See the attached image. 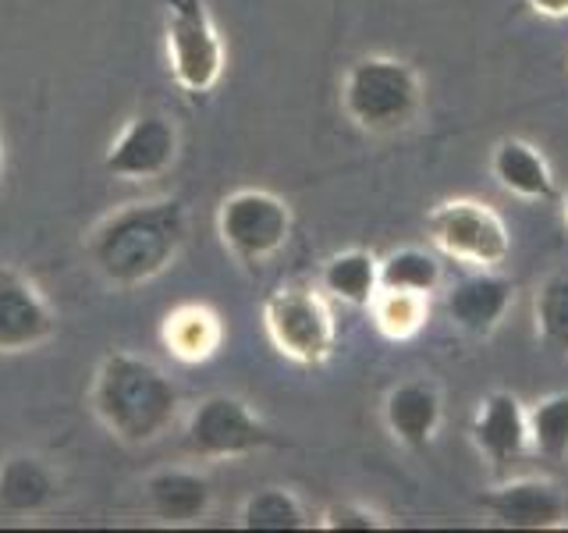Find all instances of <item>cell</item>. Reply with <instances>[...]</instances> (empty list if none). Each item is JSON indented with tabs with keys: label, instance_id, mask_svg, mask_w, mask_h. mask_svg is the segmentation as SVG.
Masks as SVG:
<instances>
[{
	"label": "cell",
	"instance_id": "7c38bea8",
	"mask_svg": "<svg viewBox=\"0 0 568 533\" xmlns=\"http://www.w3.org/2000/svg\"><path fill=\"white\" fill-rule=\"evenodd\" d=\"M479 509L490 515L494 526L505 530H561L568 523L565 494L544 476H519L487 491Z\"/></svg>",
	"mask_w": 568,
	"mask_h": 533
},
{
	"label": "cell",
	"instance_id": "cb8c5ba5",
	"mask_svg": "<svg viewBox=\"0 0 568 533\" xmlns=\"http://www.w3.org/2000/svg\"><path fill=\"white\" fill-rule=\"evenodd\" d=\"M532 328L555 352H568V271H555L540 281L532 295Z\"/></svg>",
	"mask_w": 568,
	"mask_h": 533
},
{
	"label": "cell",
	"instance_id": "4316f807",
	"mask_svg": "<svg viewBox=\"0 0 568 533\" xmlns=\"http://www.w3.org/2000/svg\"><path fill=\"white\" fill-rule=\"evenodd\" d=\"M561 221H565V228H568V192L561 195Z\"/></svg>",
	"mask_w": 568,
	"mask_h": 533
},
{
	"label": "cell",
	"instance_id": "6da1fadb",
	"mask_svg": "<svg viewBox=\"0 0 568 533\" xmlns=\"http://www.w3.org/2000/svg\"><path fill=\"white\" fill-rule=\"evenodd\" d=\"M189 242V207L178 195L114 207L85 231V260L111 289L132 292L168 274Z\"/></svg>",
	"mask_w": 568,
	"mask_h": 533
},
{
	"label": "cell",
	"instance_id": "484cf974",
	"mask_svg": "<svg viewBox=\"0 0 568 533\" xmlns=\"http://www.w3.org/2000/svg\"><path fill=\"white\" fill-rule=\"evenodd\" d=\"M526 4L540 18H550V22H561V18H568V0H526Z\"/></svg>",
	"mask_w": 568,
	"mask_h": 533
},
{
	"label": "cell",
	"instance_id": "4fadbf2b",
	"mask_svg": "<svg viewBox=\"0 0 568 533\" xmlns=\"http://www.w3.org/2000/svg\"><path fill=\"white\" fill-rule=\"evenodd\" d=\"M469 441L490 466L519 462L529 452V405L511 391H490L473 413Z\"/></svg>",
	"mask_w": 568,
	"mask_h": 533
},
{
	"label": "cell",
	"instance_id": "603a6c76",
	"mask_svg": "<svg viewBox=\"0 0 568 533\" xmlns=\"http://www.w3.org/2000/svg\"><path fill=\"white\" fill-rule=\"evenodd\" d=\"M529 452L544 462L568 459V391H555L529 405Z\"/></svg>",
	"mask_w": 568,
	"mask_h": 533
},
{
	"label": "cell",
	"instance_id": "5b68a950",
	"mask_svg": "<svg viewBox=\"0 0 568 533\" xmlns=\"http://www.w3.org/2000/svg\"><path fill=\"white\" fill-rule=\"evenodd\" d=\"M164 53L182 93L206 97L217 89L227 68V47L206 0H164Z\"/></svg>",
	"mask_w": 568,
	"mask_h": 533
},
{
	"label": "cell",
	"instance_id": "9c48e42d",
	"mask_svg": "<svg viewBox=\"0 0 568 533\" xmlns=\"http://www.w3.org/2000/svg\"><path fill=\"white\" fill-rule=\"evenodd\" d=\"M178 150H182V132L174 118L142 111L124 121L111 139L103 153V171L118 182H156L178 164Z\"/></svg>",
	"mask_w": 568,
	"mask_h": 533
},
{
	"label": "cell",
	"instance_id": "44dd1931",
	"mask_svg": "<svg viewBox=\"0 0 568 533\" xmlns=\"http://www.w3.org/2000/svg\"><path fill=\"white\" fill-rule=\"evenodd\" d=\"M444 284V263L423 245H402L381 260V289L434 295Z\"/></svg>",
	"mask_w": 568,
	"mask_h": 533
},
{
	"label": "cell",
	"instance_id": "8fae6325",
	"mask_svg": "<svg viewBox=\"0 0 568 533\" xmlns=\"http://www.w3.org/2000/svg\"><path fill=\"white\" fill-rule=\"evenodd\" d=\"M515 302V281L505 278L497 266H473L466 278H458L448 292H444V313L452 324L484 342L497 328L505 324V316Z\"/></svg>",
	"mask_w": 568,
	"mask_h": 533
},
{
	"label": "cell",
	"instance_id": "ac0fdd59",
	"mask_svg": "<svg viewBox=\"0 0 568 533\" xmlns=\"http://www.w3.org/2000/svg\"><path fill=\"white\" fill-rule=\"evenodd\" d=\"M160 342L174 355L178 363L185 366H200L217 355L224 345V324L217 310L203 306V302H185L164 316L160 324Z\"/></svg>",
	"mask_w": 568,
	"mask_h": 533
},
{
	"label": "cell",
	"instance_id": "30bf717a",
	"mask_svg": "<svg viewBox=\"0 0 568 533\" xmlns=\"http://www.w3.org/2000/svg\"><path fill=\"white\" fill-rule=\"evenodd\" d=\"M58 334V310L26 271L0 263V355H22Z\"/></svg>",
	"mask_w": 568,
	"mask_h": 533
},
{
	"label": "cell",
	"instance_id": "83f0119b",
	"mask_svg": "<svg viewBox=\"0 0 568 533\" xmlns=\"http://www.w3.org/2000/svg\"><path fill=\"white\" fill-rule=\"evenodd\" d=\"M0 178H4V139H0Z\"/></svg>",
	"mask_w": 568,
	"mask_h": 533
},
{
	"label": "cell",
	"instance_id": "d6986e66",
	"mask_svg": "<svg viewBox=\"0 0 568 533\" xmlns=\"http://www.w3.org/2000/svg\"><path fill=\"white\" fill-rule=\"evenodd\" d=\"M320 289L331 302H342L348 310H369L381 292V257L363 245L342 249L320 266Z\"/></svg>",
	"mask_w": 568,
	"mask_h": 533
},
{
	"label": "cell",
	"instance_id": "52a82bcc",
	"mask_svg": "<svg viewBox=\"0 0 568 533\" xmlns=\"http://www.w3.org/2000/svg\"><path fill=\"white\" fill-rule=\"evenodd\" d=\"M185 444L203 462H239L271 449L274 431L245 399L213 391L189 409Z\"/></svg>",
	"mask_w": 568,
	"mask_h": 533
},
{
	"label": "cell",
	"instance_id": "e0dca14e",
	"mask_svg": "<svg viewBox=\"0 0 568 533\" xmlns=\"http://www.w3.org/2000/svg\"><path fill=\"white\" fill-rule=\"evenodd\" d=\"M58 470L43 455L14 452L0 462V512L36 515L58 497Z\"/></svg>",
	"mask_w": 568,
	"mask_h": 533
},
{
	"label": "cell",
	"instance_id": "2e32d148",
	"mask_svg": "<svg viewBox=\"0 0 568 533\" xmlns=\"http://www.w3.org/2000/svg\"><path fill=\"white\" fill-rule=\"evenodd\" d=\"M490 178L497 182V189H505L508 195L526 203H547L558 192L555 168H550L544 150L515 135L501 139L490 150Z\"/></svg>",
	"mask_w": 568,
	"mask_h": 533
},
{
	"label": "cell",
	"instance_id": "7a4b0ae2",
	"mask_svg": "<svg viewBox=\"0 0 568 533\" xmlns=\"http://www.w3.org/2000/svg\"><path fill=\"white\" fill-rule=\"evenodd\" d=\"M178 405H182V395L171 373L139 352L118 349L103 355L89 384V409L97 423L114 441L132 444V449L164 438L178 420Z\"/></svg>",
	"mask_w": 568,
	"mask_h": 533
},
{
	"label": "cell",
	"instance_id": "277c9868",
	"mask_svg": "<svg viewBox=\"0 0 568 533\" xmlns=\"http://www.w3.org/2000/svg\"><path fill=\"white\" fill-rule=\"evenodd\" d=\"M263 331L295 366L316 370L337 352V316L320 284L284 281L263 299Z\"/></svg>",
	"mask_w": 568,
	"mask_h": 533
},
{
	"label": "cell",
	"instance_id": "8992f818",
	"mask_svg": "<svg viewBox=\"0 0 568 533\" xmlns=\"http://www.w3.org/2000/svg\"><path fill=\"white\" fill-rule=\"evenodd\" d=\"M292 207L271 189H235L217 207L221 245L245 266L274 260L292 239Z\"/></svg>",
	"mask_w": 568,
	"mask_h": 533
},
{
	"label": "cell",
	"instance_id": "d4e9b609",
	"mask_svg": "<svg viewBox=\"0 0 568 533\" xmlns=\"http://www.w3.org/2000/svg\"><path fill=\"white\" fill-rule=\"evenodd\" d=\"M320 526L324 530H355V533H369V530H387V515L381 509H373L366 502H334L320 512Z\"/></svg>",
	"mask_w": 568,
	"mask_h": 533
},
{
	"label": "cell",
	"instance_id": "ffe728a7",
	"mask_svg": "<svg viewBox=\"0 0 568 533\" xmlns=\"http://www.w3.org/2000/svg\"><path fill=\"white\" fill-rule=\"evenodd\" d=\"M313 520L302 497L292 487L266 484L253 491L239 509V526L242 530H263V533H284V530H306Z\"/></svg>",
	"mask_w": 568,
	"mask_h": 533
},
{
	"label": "cell",
	"instance_id": "9a60e30c",
	"mask_svg": "<svg viewBox=\"0 0 568 533\" xmlns=\"http://www.w3.org/2000/svg\"><path fill=\"white\" fill-rule=\"evenodd\" d=\"M142 497L146 509L171 526L203 523L213 509V484L210 476L189 466H168L142 480Z\"/></svg>",
	"mask_w": 568,
	"mask_h": 533
},
{
	"label": "cell",
	"instance_id": "ba28073f",
	"mask_svg": "<svg viewBox=\"0 0 568 533\" xmlns=\"http://www.w3.org/2000/svg\"><path fill=\"white\" fill-rule=\"evenodd\" d=\"M426 235L440 257L466 266H501L511 257V231L484 200L455 195L426 213Z\"/></svg>",
	"mask_w": 568,
	"mask_h": 533
},
{
	"label": "cell",
	"instance_id": "3957f363",
	"mask_svg": "<svg viewBox=\"0 0 568 533\" xmlns=\"http://www.w3.org/2000/svg\"><path fill=\"white\" fill-rule=\"evenodd\" d=\"M423 76L405 58L363 53L342 79V111L359 132H398L408 129L423 111Z\"/></svg>",
	"mask_w": 568,
	"mask_h": 533
},
{
	"label": "cell",
	"instance_id": "5bb4252c",
	"mask_svg": "<svg viewBox=\"0 0 568 533\" xmlns=\"http://www.w3.org/2000/svg\"><path fill=\"white\" fill-rule=\"evenodd\" d=\"M444 423V399L430 378H408L395 384L384 399V426L402 449H430Z\"/></svg>",
	"mask_w": 568,
	"mask_h": 533
},
{
	"label": "cell",
	"instance_id": "7402d4cb",
	"mask_svg": "<svg viewBox=\"0 0 568 533\" xmlns=\"http://www.w3.org/2000/svg\"><path fill=\"white\" fill-rule=\"evenodd\" d=\"M369 316H373V328H377L387 342H408V338H416L426 328V320H430V295L381 289L377 299L369 302Z\"/></svg>",
	"mask_w": 568,
	"mask_h": 533
}]
</instances>
